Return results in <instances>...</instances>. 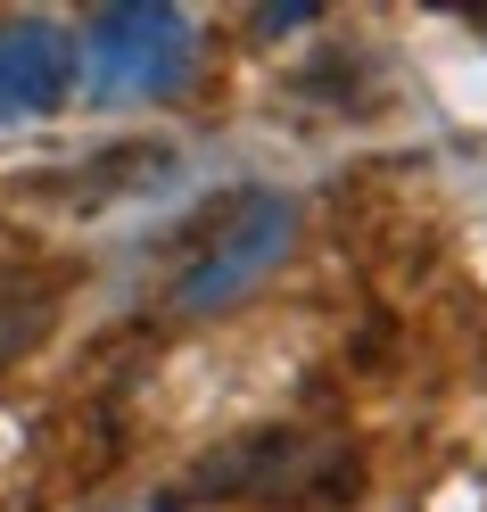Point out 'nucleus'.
<instances>
[{"label": "nucleus", "mask_w": 487, "mask_h": 512, "mask_svg": "<svg viewBox=\"0 0 487 512\" xmlns=\"http://www.w3.org/2000/svg\"><path fill=\"white\" fill-rule=\"evenodd\" d=\"M289 240H298V207H289L281 190H232V199H215L182 232L166 306L174 314H223V306H240L256 281L289 256Z\"/></svg>", "instance_id": "obj_1"}, {"label": "nucleus", "mask_w": 487, "mask_h": 512, "mask_svg": "<svg viewBox=\"0 0 487 512\" xmlns=\"http://www.w3.org/2000/svg\"><path fill=\"white\" fill-rule=\"evenodd\" d=\"M190 17L182 9H100L83 25V75L100 100H141V91H166L190 67Z\"/></svg>", "instance_id": "obj_2"}, {"label": "nucleus", "mask_w": 487, "mask_h": 512, "mask_svg": "<svg viewBox=\"0 0 487 512\" xmlns=\"http://www.w3.org/2000/svg\"><path fill=\"white\" fill-rule=\"evenodd\" d=\"M331 471H347V455L314 430H256L240 446H215L199 471H182L174 496H314Z\"/></svg>", "instance_id": "obj_3"}, {"label": "nucleus", "mask_w": 487, "mask_h": 512, "mask_svg": "<svg viewBox=\"0 0 487 512\" xmlns=\"http://www.w3.org/2000/svg\"><path fill=\"white\" fill-rule=\"evenodd\" d=\"M75 83V42L58 25H0V124L9 116H42L67 100Z\"/></svg>", "instance_id": "obj_4"}, {"label": "nucleus", "mask_w": 487, "mask_h": 512, "mask_svg": "<svg viewBox=\"0 0 487 512\" xmlns=\"http://www.w3.org/2000/svg\"><path fill=\"white\" fill-rule=\"evenodd\" d=\"M42 314H50L42 290H25V281H0V372H9L25 347L42 339Z\"/></svg>", "instance_id": "obj_5"}]
</instances>
